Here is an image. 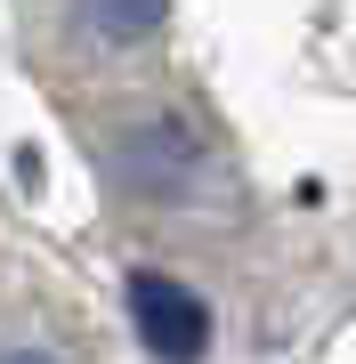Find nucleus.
<instances>
[{"label": "nucleus", "instance_id": "7ed1b4c3", "mask_svg": "<svg viewBox=\"0 0 356 364\" xmlns=\"http://www.w3.org/2000/svg\"><path fill=\"white\" fill-rule=\"evenodd\" d=\"M0 364H49V356H33V348H0Z\"/></svg>", "mask_w": 356, "mask_h": 364}, {"label": "nucleus", "instance_id": "f257e3e1", "mask_svg": "<svg viewBox=\"0 0 356 364\" xmlns=\"http://www.w3.org/2000/svg\"><path fill=\"white\" fill-rule=\"evenodd\" d=\"M130 316H138L146 348H154L162 364H195L203 348H211V316H203V299L186 291V284H171V275H154V267L130 275Z\"/></svg>", "mask_w": 356, "mask_h": 364}, {"label": "nucleus", "instance_id": "f03ea898", "mask_svg": "<svg viewBox=\"0 0 356 364\" xmlns=\"http://www.w3.org/2000/svg\"><path fill=\"white\" fill-rule=\"evenodd\" d=\"M81 16H90L106 41H138L162 25V0H81Z\"/></svg>", "mask_w": 356, "mask_h": 364}]
</instances>
